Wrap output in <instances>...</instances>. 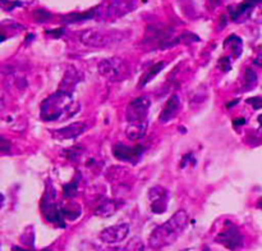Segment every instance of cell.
<instances>
[{
  "instance_id": "6da1fadb",
  "label": "cell",
  "mask_w": 262,
  "mask_h": 251,
  "mask_svg": "<svg viewBox=\"0 0 262 251\" xmlns=\"http://www.w3.org/2000/svg\"><path fill=\"white\" fill-rule=\"evenodd\" d=\"M79 112V104L73 95L61 90L46 97L40 105V117L46 122L66 120Z\"/></svg>"
},
{
  "instance_id": "7a4b0ae2",
  "label": "cell",
  "mask_w": 262,
  "mask_h": 251,
  "mask_svg": "<svg viewBox=\"0 0 262 251\" xmlns=\"http://www.w3.org/2000/svg\"><path fill=\"white\" fill-rule=\"evenodd\" d=\"M188 223L189 218L186 210H178L165 223H163V224L159 225L158 228L152 231V233L148 237V245H150L151 248H155V250L171 245L187 229Z\"/></svg>"
},
{
  "instance_id": "3957f363",
  "label": "cell",
  "mask_w": 262,
  "mask_h": 251,
  "mask_svg": "<svg viewBox=\"0 0 262 251\" xmlns=\"http://www.w3.org/2000/svg\"><path fill=\"white\" fill-rule=\"evenodd\" d=\"M97 71L110 82H120L128 78L130 74V67L124 59L119 56H112V58L102 59L97 64Z\"/></svg>"
},
{
  "instance_id": "277c9868",
  "label": "cell",
  "mask_w": 262,
  "mask_h": 251,
  "mask_svg": "<svg viewBox=\"0 0 262 251\" xmlns=\"http://www.w3.org/2000/svg\"><path fill=\"white\" fill-rule=\"evenodd\" d=\"M122 38V33L117 31L87 28L79 33V41L87 48H107L118 43Z\"/></svg>"
},
{
  "instance_id": "5b68a950",
  "label": "cell",
  "mask_w": 262,
  "mask_h": 251,
  "mask_svg": "<svg viewBox=\"0 0 262 251\" xmlns=\"http://www.w3.org/2000/svg\"><path fill=\"white\" fill-rule=\"evenodd\" d=\"M137 8L136 2H112L95 8L96 19H115L128 14Z\"/></svg>"
},
{
  "instance_id": "8992f818",
  "label": "cell",
  "mask_w": 262,
  "mask_h": 251,
  "mask_svg": "<svg viewBox=\"0 0 262 251\" xmlns=\"http://www.w3.org/2000/svg\"><path fill=\"white\" fill-rule=\"evenodd\" d=\"M151 101L147 96H140L137 99L132 100L128 104L127 112H125V118H127V124H142V123H148L147 115L150 110Z\"/></svg>"
},
{
  "instance_id": "52a82bcc",
  "label": "cell",
  "mask_w": 262,
  "mask_h": 251,
  "mask_svg": "<svg viewBox=\"0 0 262 251\" xmlns=\"http://www.w3.org/2000/svg\"><path fill=\"white\" fill-rule=\"evenodd\" d=\"M216 242L229 250L235 251L242 247L245 241H243V236L237 225L233 224L232 222H227L224 229L217 233Z\"/></svg>"
},
{
  "instance_id": "ba28073f",
  "label": "cell",
  "mask_w": 262,
  "mask_h": 251,
  "mask_svg": "<svg viewBox=\"0 0 262 251\" xmlns=\"http://www.w3.org/2000/svg\"><path fill=\"white\" fill-rule=\"evenodd\" d=\"M129 231L130 227L128 223H117V224L110 225V227L102 229L101 233H100V240L104 243H107V245H115V243L124 241L129 235Z\"/></svg>"
},
{
  "instance_id": "9c48e42d",
  "label": "cell",
  "mask_w": 262,
  "mask_h": 251,
  "mask_svg": "<svg viewBox=\"0 0 262 251\" xmlns=\"http://www.w3.org/2000/svg\"><path fill=\"white\" fill-rule=\"evenodd\" d=\"M148 201H150L151 212L161 214L166 210L169 202L168 190L161 186L151 187L148 191Z\"/></svg>"
},
{
  "instance_id": "30bf717a",
  "label": "cell",
  "mask_w": 262,
  "mask_h": 251,
  "mask_svg": "<svg viewBox=\"0 0 262 251\" xmlns=\"http://www.w3.org/2000/svg\"><path fill=\"white\" fill-rule=\"evenodd\" d=\"M113 154H114V156L118 160L136 164L140 160L141 156H142L143 148L140 145L135 146V148H130V146L124 145V143H117L113 148Z\"/></svg>"
},
{
  "instance_id": "8fae6325",
  "label": "cell",
  "mask_w": 262,
  "mask_h": 251,
  "mask_svg": "<svg viewBox=\"0 0 262 251\" xmlns=\"http://www.w3.org/2000/svg\"><path fill=\"white\" fill-rule=\"evenodd\" d=\"M86 128L87 124L84 122H74L67 127L53 131V135L58 140H72V138H76L79 135H82L86 131Z\"/></svg>"
},
{
  "instance_id": "7c38bea8",
  "label": "cell",
  "mask_w": 262,
  "mask_h": 251,
  "mask_svg": "<svg viewBox=\"0 0 262 251\" xmlns=\"http://www.w3.org/2000/svg\"><path fill=\"white\" fill-rule=\"evenodd\" d=\"M179 110H181V100H179L177 95H173L166 101L165 107H164L163 112H161L160 117H159V120H160V123L170 122V120H173L178 115Z\"/></svg>"
},
{
  "instance_id": "4fadbf2b",
  "label": "cell",
  "mask_w": 262,
  "mask_h": 251,
  "mask_svg": "<svg viewBox=\"0 0 262 251\" xmlns=\"http://www.w3.org/2000/svg\"><path fill=\"white\" fill-rule=\"evenodd\" d=\"M256 5V3H241L237 5H230L229 7V13L230 17L234 22L241 23L245 19L250 18L251 12H252L253 7Z\"/></svg>"
},
{
  "instance_id": "5bb4252c",
  "label": "cell",
  "mask_w": 262,
  "mask_h": 251,
  "mask_svg": "<svg viewBox=\"0 0 262 251\" xmlns=\"http://www.w3.org/2000/svg\"><path fill=\"white\" fill-rule=\"evenodd\" d=\"M79 79H81V77H79L78 72L74 68H69L68 71L66 72V74H64V78L60 83V90L64 92L72 94V90H73L74 86L78 83Z\"/></svg>"
},
{
  "instance_id": "9a60e30c",
  "label": "cell",
  "mask_w": 262,
  "mask_h": 251,
  "mask_svg": "<svg viewBox=\"0 0 262 251\" xmlns=\"http://www.w3.org/2000/svg\"><path fill=\"white\" fill-rule=\"evenodd\" d=\"M165 67H166L165 61H159V63H156L155 66L151 67V68L147 71V73H146L145 76H142V79H141L140 83H138V87L141 89L142 86H146V85H147L148 82L152 81V79L155 78V77L158 76V74L165 68Z\"/></svg>"
},
{
  "instance_id": "2e32d148",
  "label": "cell",
  "mask_w": 262,
  "mask_h": 251,
  "mask_svg": "<svg viewBox=\"0 0 262 251\" xmlns=\"http://www.w3.org/2000/svg\"><path fill=\"white\" fill-rule=\"evenodd\" d=\"M224 48L230 49L233 55H234L235 58H239V55L242 54L243 50V43L237 35H230L229 37L224 41Z\"/></svg>"
},
{
  "instance_id": "e0dca14e",
  "label": "cell",
  "mask_w": 262,
  "mask_h": 251,
  "mask_svg": "<svg viewBox=\"0 0 262 251\" xmlns=\"http://www.w3.org/2000/svg\"><path fill=\"white\" fill-rule=\"evenodd\" d=\"M115 210H117L115 201H113V200H105L104 202H101V204L99 205V207L96 209L95 214L99 215V217L106 218L114 214Z\"/></svg>"
},
{
  "instance_id": "ac0fdd59",
  "label": "cell",
  "mask_w": 262,
  "mask_h": 251,
  "mask_svg": "<svg viewBox=\"0 0 262 251\" xmlns=\"http://www.w3.org/2000/svg\"><path fill=\"white\" fill-rule=\"evenodd\" d=\"M257 85V74L253 69L248 68L245 73V85H243V91H250Z\"/></svg>"
},
{
  "instance_id": "d6986e66",
  "label": "cell",
  "mask_w": 262,
  "mask_h": 251,
  "mask_svg": "<svg viewBox=\"0 0 262 251\" xmlns=\"http://www.w3.org/2000/svg\"><path fill=\"white\" fill-rule=\"evenodd\" d=\"M250 19L252 20V22L257 23V25H262V2L256 3L252 12H251Z\"/></svg>"
},
{
  "instance_id": "ffe728a7",
  "label": "cell",
  "mask_w": 262,
  "mask_h": 251,
  "mask_svg": "<svg viewBox=\"0 0 262 251\" xmlns=\"http://www.w3.org/2000/svg\"><path fill=\"white\" fill-rule=\"evenodd\" d=\"M33 18H35L37 22H46V20L50 19L51 14L43 9H37L33 12Z\"/></svg>"
},
{
  "instance_id": "44dd1931",
  "label": "cell",
  "mask_w": 262,
  "mask_h": 251,
  "mask_svg": "<svg viewBox=\"0 0 262 251\" xmlns=\"http://www.w3.org/2000/svg\"><path fill=\"white\" fill-rule=\"evenodd\" d=\"M77 194V182H73V183H68L64 186V195L68 197L76 196Z\"/></svg>"
},
{
  "instance_id": "7402d4cb",
  "label": "cell",
  "mask_w": 262,
  "mask_h": 251,
  "mask_svg": "<svg viewBox=\"0 0 262 251\" xmlns=\"http://www.w3.org/2000/svg\"><path fill=\"white\" fill-rule=\"evenodd\" d=\"M217 67H219L222 71L228 72L230 69V59L228 58V56H225V58H222L219 60V64H217Z\"/></svg>"
},
{
  "instance_id": "603a6c76",
  "label": "cell",
  "mask_w": 262,
  "mask_h": 251,
  "mask_svg": "<svg viewBox=\"0 0 262 251\" xmlns=\"http://www.w3.org/2000/svg\"><path fill=\"white\" fill-rule=\"evenodd\" d=\"M247 102L252 105L253 109H261L262 108V97H251V99L247 100Z\"/></svg>"
},
{
  "instance_id": "cb8c5ba5",
  "label": "cell",
  "mask_w": 262,
  "mask_h": 251,
  "mask_svg": "<svg viewBox=\"0 0 262 251\" xmlns=\"http://www.w3.org/2000/svg\"><path fill=\"white\" fill-rule=\"evenodd\" d=\"M257 122H258V131L262 133V114L257 118Z\"/></svg>"
},
{
  "instance_id": "d4e9b609",
  "label": "cell",
  "mask_w": 262,
  "mask_h": 251,
  "mask_svg": "<svg viewBox=\"0 0 262 251\" xmlns=\"http://www.w3.org/2000/svg\"><path fill=\"white\" fill-rule=\"evenodd\" d=\"M258 207H260V209L262 210V197H261V199L260 200H258Z\"/></svg>"
},
{
  "instance_id": "484cf974",
  "label": "cell",
  "mask_w": 262,
  "mask_h": 251,
  "mask_svg": "<svg viewBox=\"0 0 262 251\" xmlns=\"http://www.w3.org/2000/svg\"><path fill=\"white\" fill-rule=\"evenodd\" d=\"M14 251H27V250H23V248H19V247H14Z\"/></svg>"
}]
</instances>
